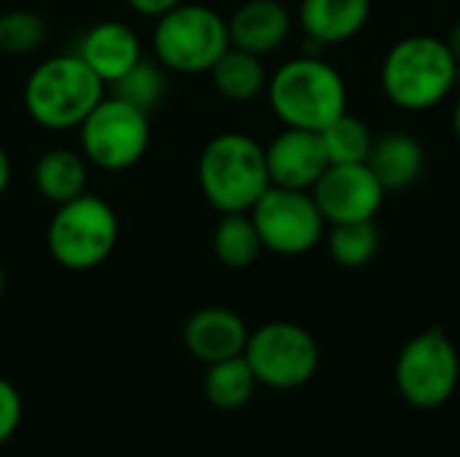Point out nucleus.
Masks as SVG:
<instances>
[{"label": "nucleus", "mask_w": 460, "mask_h": 457, "mask_svg": "<svg viewBox=\"0 0 460 457\" xmlns=\"http://www.w3.org/2000/svg\"><path fill=\"white\" fill-rule=\"evenodd\" d=\"M323 242L337 267L361 269V267L372 264L380 250V226H377V221L334 224L326 229Z\"/></svg>", "instance_id": "nucleus-22"}, {"label": "nucleus", "mask_w": 460, "mask_h": 457, "mask_svg": "<svg viewBox=\"0 0 460 457\" xmlns=\"http://www.w3.org/2000/svg\"><path fill=\"white\" fill-rule=\"evenodd\" d=\"M8 183H11V159H8L5 148L0 145V197L5 194Z\"/></svg>", "instance_id": "nucleus-28"}, {"label": "nucleus", "mask_w": 460, "mask_h": 457, "mask_svg": "<svg viewBox=\"0 0 460 457\" xmlns=\"http://www.w3.org/2000/svg\"><path fill=\"white\" fill-rule=\"evenodd\" d=\"M243 356L256 382L272 391H296L307 385L321 364L315 337L291 321H270L253 329Z\"/></svg>", "instance_id": "nucleus-8"}, {"label": "nucleus", "mask_w": 460, "mask_h": 457, "mask_svg": "<svg viewBox=\"0 0 460 457\" xmlns=\"http://www.w3.org/2000/svg\"><path fill=\"white\" fill-rule=\"evenodd\" d=\"M460 380V356L456 342L442 326L415 334L396 358V388L402 399L420 412L445 407Z\"/></svg>", "instance_id": "nucleus-7"}, {"label": "nucleus", "mask_w": 460, "mask_h": 457, "mask_svg": "<svg viewBox=\"0 0 460 457\" xmlns=\"http://www.w3.org/2000/svg\"><path fill=\"white\" fill-rule=\"evenodd\" d=\"M450 129H453V137L458 140L460 145V94L453 102V113H450Z\"/></svg>", "instance_id": "nucleus-29"}, {"label": "nucleus", "mask_w": 460, "mask_h": 457, "mask_svg": "<svg viewBox=\"0 0 460 457\" xmlns=\"http://www.w3.org/2000/svg\"><path fill=\"white\" fill-rule=\"evenodd\" d=\"M199 191L218 213H248L272 186L264 145L245 132L210 137L197 162Z\"/></svg>", "instance_id": "nucleus-3"}, {"label": "nucleus", "mask_w": 460, "mask_h": 457, "mask_svg": "<svg viewBox=\"0 0 460 457\" xmlns=\"http://www.w3.org/2000/svg\"><path fill=\"white\" fill-rule=\"evenodd\" d=\"M248 323L229 307H202L183 326V347L191 358L210 366L237 358L248 345Z\"/></svg>", "instance_id": "nucleus-14"}, {"label": "nucleus", "mask_w": 460, "mask_h": 457, "mask_svg": "<svg viewBox=\"0 0 460 457\" xmlns=\"http://www.w3.org/2000/svg\"><path fill=\"white\" fill-rule=\"evenodd\" d=\"M164 92H167L164 67L151 59H140L132 70H127L119 81L111 83L113 97L129 102L132 108H137L148 116L162 105Z\"/></svg>", "instance_id": "nucleus-24"}, {"label": "nucleus", "mask_w": 460, "mask_h": 457, "mask_svg": "<svg viewBox=\"0 0 460 457\" xmlns=\"http://www.w3.org/2000/svg\"><path fill=\"white\" fill-rule=\"evenodd\" d=\"M75 54L97 73V78L105 86L119 81L127 70H132L143 59L137 32L119 19H105L92 24L78 40Z\"/></svg>", "instance_id": "nucleus-15"}, {"label": "nucleus", "mask_w": 460, "mask_h": 457, "mask_svg": "<svg viewBox=\"0 0 460 457\" xmlns=\"http://www.w3.org/2000/svg\"><path fill=\"white\" fill-rule=\"evenodd\" d=\"M232 46L267 57L278 51L294 27V16L283 0H245L226 19Z\"/></svg>", "instance_id": "nucleus-16"}, {"label": "nucleus", "mask_w": 460, "mask_h": 457, "mask_svg": "<svg viewBox=\"0 0 460 457\" xmlns=\"http://www.w3.org/2000/svg\"><path fill=\"white\" fill-rule=\"evenodd\" d=\"M321 137L332 164H361L369 159V151L375 145V132L369 129V124L350 110L321 129Z\"/></svg>", "instance_id": "nucleus-23"}, {"label": "nucleus", "mask_w": 460, "mask_h": 457, "mask_svg": "<svg viewBox=\"0 0 460 457\" xmlns=\"http://www.w3.org/2000/svg\"><path fill=\"white\" fill-rule=\"evenodd\" d=\"M267 102L283 127L326 129L348 110V83L321 54L286 59L267 81Z\"/></svg>", "instance_id": "nucleus-2"}, {"label": "nucleus", "mask_w": 460, "mask_h": 457, "mask_svg": "<svg viewBox=\"0 0 460 457\" xmlns=\"http://www.w3.org/2000/svg\"><path fill=\"white\" fill-rule=\"evenodd\" d=\"M24 108L43 129H78L105 97V83L73 51L43 59L24 83Z\"/></svg>", "instance_id": "nucleus-4"}, {"label": "nucleus", "mask_w": 460, "mask_h": 457, "mask_svg": "<svg viewBox=\"0 0 460 457\" xmlns=\"http://www.w3.org/2000/svg\"><path fill=\"white\" fill-rule=\"evenodd\" d=\"M81 154L89 164L121 172L135 167L151 143V121L148 113L132 108L129 102L105 94L97 108L78 127Z\"/></svg>", "instance_id": "nucleus-9"}, {"label": "nucleus", "mask_w": 460, "mask_h": 457, "mask_svg": "<svg viewBox=\"0 0 460 457\" xmlns=\"http://www.w3.org/2000/svg\"><path fill=\"white\" fill-rule=\"evenodd\" d=\"M372 19V0H299L296 22L305 32V54L358 38Z\"/></svg>", "instance_id": "nucleus-13"}, {"label": "nucleus", "mask_w": 460, "mask_h": 457, "mask_svg": "<svg viewBox=\"0 0 460 457\" xmlns=\"http://www.w3.org/2000/svg\"><path fill=\"white\" fill-rule=\"evenodd\" d=\"M89 167L86 156L73 148H51L46 151L32 170V183L40 197L54 205H65L86 191Z\"/></svg>", "instance_id": "nucleus-18"}, {"label": "nucleus", "mask_w": 460, "mask_h": 457, "mask_svg": "<svg viewBox=\"0 0 460 457\" xmlns=\"http://www.w3.org/2000/svg\"><path fill=\"white\" fill-rule=\"evenodd\" d=\"M46 19L30 8H13L0 13V54L27 57L46 43Z\"/></svg>", "instance_id": "nucleus-25"}, {"label": "nucleus", "mask_w": 460, "mask_h": 457, "mask_svg": "<svg viewBox=\"0 0 460 457\" xmlns=\"http://www.w3.org/2000/svg\"><path fill=\"white\" fill-rule=\"evenodd\" d=\"M264 245L251 213H221L213 229V253L226 269H248L259 261Z\"/></svg>", "instance_id": "nucleus-20"}, {"label": "nucleus", "mask_w": 460, "mask_h": 457, "mask_svg": "<svg viewBox=\"0 0 460 457\" xmlns=\"http://www.w3.org/2000/svg\"><path fill=\"white\" fill-rule=\"evenodd\" d=\"M210 78L221 97L232 102H251L267 92L270 73L264 67V57L229 46L210 67Z\"/></svg>", "instance_id": "nucleus-19"}, {"label": "nucleus", "mask_w": 460, "mask_h": 457, "mask_svg": "<svg viewBox=\"0 0 460 457\" xmlns=\"http://www.w3.org/2000/svg\"><path fill=\"white\" fill-rule=\"evenodd\" d=\"M119 242L116 210L97 194L84 191L81 197L57 205L51 215L46 245L51 259L70 272H86L108 261Z\"/></svg>", "instance_id": "nucleus-6"}, {"label": "nucleus", "mask_w": 460, "mask_h": 457, "mask_svg": "<svg viewBox=\"0 0 460 457\" xmlns=\"http://www.w3.org/2000/svg\"><path fill=\"white\" fill-rule=\"evenodd\" d=\"M154 57L164 70L181 75L210 73L218 57L232 46L226 19L199 3H181L154 24Z\"/></svg>", "instance_id": "nucleus-5"}, {"label": "nucleus", "mask_w": 460, "mask_h": 457, "mask_svg": "<svg viewBox=\"0 0 460 457\" xmlns=\"http://www.w3.org/2000/svg\"><path fill=\"white\" fill-rule=\"evenodd\" d=\"M256 388H259V382H256L245 356L210 364L205 372V380H202V393H205L208 404L216 409H224V412L243 409L253 399Z\"/></svg>", "instance_id": "nucleus-21"}, {"label": "nucleus", "mask_w": 460, "mask_h": 457, "mask_svg": "<svg viewBox=\"0 0 460 457\" xmlns=\"http://www.w3.org/2000/svg\"><path fill=\"white\" fill-rule=\"evenodd\" d=\"M22 412H24V407H22L19 391L8 380L0 377V444L16 434V428L22 423Z\"/></svg>", "instance_id": "nucleus-26"}, {"label": "nucleus", "mask_w": 460, "mask_h": 457, "mask_svg": "<svg viewBox=\"0 0 460 457\" xmlns=\"http://www.w3.org/2000/svg\"><path fill=\"white\" fill-rule=\"evenodd\" d=\"M460 62L447 38L415 32L399 38L383 57L380 86L391 105L407 113H426L453 97Z\"/></svg>", "instance_id": "nucleus-1"}, {"label": "nucleus", "mask_w": 460, "mask_h": 457, "mask_svg": "<svg viewBox=\"0 0 460 457\" xmlns=\"http://www.w3.org/2000/svg\"><path fill=\"white\" fill-rule=\"evenodd\" d=\"M326 226L334 224H356L375 221L385 205L388 191L369 170L361 164H329L318 183L310 189Z\"/></svg>", "instance_id": "nucleus-11"}, {"label": "nucleus", "mask_w": 460, "mask_h": 457, "mask_svg": "<svg viewBox=\"0 0 460 457\" xmlns=\"http://www.w3.org/2000/svg\"><path fill=\"white\" fill-rule=\"evenodd\" d=\"M3 294H5V272L0 267V302H3Z\"/></svg>", "instance_id": "nucleus-31"}, {"label": "nucleus", "mask_w": 460, "mask_h": 457, "mask_svg": "<svg viewBox=\"0 0 460 457\" xmlns=\"http://www.w3.org/2000/svg\"><path fill=\"white\" fill-rule=\"evenodd\" d=\"M367 164L388 194L407 191L426 172V145L412 132L388 129L383 135H375Z\"/></svg>", "instance_id": "nucleus-17"}, {"label": "nucleus", "mask_w": 460, "mask_h": 457, "mask_svg": "<svg viewBox=\"0 0 460 457\" xmlns=\"http://www.w3.org/2000/svg\"><path fill=\"white\" fill-rule=\"evenodd\" d=\"M132 11H137L140 16H151V19H159L162 13L172 11L175 5H181L183 0H127Z\"/></svg>", "instance_id": "nucleus-27"}, {"label": "nucleus", "mask_w": 460, "mask_h": 457, "mask_svg": "<svg viewBox=\"0 0 460 457\" xmlns=\"http://www.w3.org/2000/svg\"><path fill=\"white\" fill-rule=\"evenodd\" d=\"M264 250L278 256H305L326 237V221L310 191L270 186L248 210Z\"/></svg>", "instance_id": "nucleus-10"}, {"label": "nucleus", "mask_w": 460, "mask_h": 457, "mask_svg": "<svg viewBox=\"0 0 460 457\" xmlns=\"http://www.w3.org/2000/svg\"><path fill=\"white\" fill-rule=\"evenodd\" d=\"M264 159L272 186L299 191H310L332 164L321 132L296 127H283V132L264 145Z\"/></svg>", "instance_id": "nucleus-12"}, {"label": "nucleus", "mask_w": 460, "mask_h": 457, "mask_svg": "<svg viewBox=\"0 0 460 457\" xmlns=\"http://www.w3.org/2000/svg\"><path fill=\"white\" fill-rule=\"evenodd\" d=\"M447 46L453 48V54H456V59L460 62V19L453 24V30H450V35H447Z\"/></svg>", "instance_id": "nucleus-30"}]
</instances>
